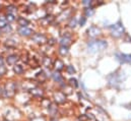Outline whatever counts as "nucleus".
<instances>
[{"label": "nucleus", "instance_id": "obj_5", "mask_svg": "<svg viewBox=\"0 0 131 121\" xmlns=\"http://www.w3.org/2000/svg\"><path fill=\"white\" fill-rule=\"evenodd\" d=\"M116 59L120 63H131V54H123V53H116Z\"/></svg>", "mask_w": 131, "mask_h": 121}, {"label": "nucleus", "instance_id": "obj_15", "mask_svg": "<svg viewBox=\"0 0 131 121\" xmlns=\"http://www.w3.org/2000/svg\"><path fill=\"white\" fill-rule=\"evenodd\" d=\"M17 23H18V25L20 26V28H26V27L29 26V24H30V22H29L27 18H25V17H19V18L17 19Z\"/></svg>", "mask_w": 131, "mask_h": 121}, {"label": "nucleus", "instance_id": "obj_32", "mask_svg": "<svg viewBox=\"0 0 131 121\" xmlns=\"http://www.w3.org/2000/svg\"><path fill=\"white\" fill-rule=\"evenodd\" d=\"M5 26H6V19L3 18V17H1V18H0V28L2 29V28L5 27Z\"/></svg>", "mask_w": 131, "mask_h": 121}, {"label": "nucleus", "instance_id": "obj_24", "mask_svg": "<svg viewBox=\"0 0 131 121\" xmlns=\"http://www.w3.org/2000/svg\"><path fill=\"white\" fill-rule=\"evenodd\" d=\"M94 14V8L93 7H86L85 8V15L86 16H91Z\"/></svg>", "mask_w": 131, "mask_h": 121}, {"label": "nucleus", "instance_id": "obj_30", "mask_svg": "<svg viewBox=\"0 0 131 121\" xmlns=\"http://www.w3.org/2000/svg\"><path fill=\"white\" fill-rule=\"evenodd\" d=\"M92 4H93V1H90V0L82 1V5L85 6V7H92Z\"/></svg>", "mask_w": 131, "mask_h": 121}, {"label": "nucleus", "instance_id": "obj_19", "mask_svg": "<svg viewBox=\"0 0 131 121\" xmlns=\"http://www.w3.org/2000/svg\"><path fill=\"white\" fill-rule=\"evenodd\" d=\"M52 77H53V79H54L55 82H57V83L62 82V76H61V74H60L58 71H55L54 73H52Z\"/></svg>", "mask_w": 131, "mask_h": 121}, {"label": "nucleus", "instance_id": "obj_2", "mask_svg": "<svg viewBox=\"0 0 131 121\" xmlns=\"http://www.w3.org/2000/svg\"><path fill=\"white\" fill-rule=\"evenodd\" d=\"M108 46L107 42L104 40H98V41H91L88 43V50L91 53H97L100 51H103Z\"/></svg>", "mask_w": 131, "mask_h": 121}, {"label": "nucleus", "instance_id": "obj_25", "mask_svg": "<svg viewBox=\"0 0 131 121\" xmlns=\"http://www.w3.org/2000/svg\"><path fill=\"white\" fill-rule=\"evenodd\" d=\"M43 65L46 66V67H49V66L51 65V59H50L49 57H45V58L43 59Z\"/></svg>", "mask_w": 131, "mask_h": 121}, {"label": "nucleus", "instance_id": "obj_34", "mask_svg": "<svg viewBox=\"0 0 131 121\" xmlns=\"http://www.w3.org/2000/svg\"><path fill=\"white\" fill-rule=\"evenodd\" d=\"M85 22H86L85 17H81V18H80V21H79V25H80V26H83V25L85 24Z\"/></svg>", "mask_w": 131, "mask_h": 121}, {"label": "nucleus", "instance_id": "obj_12", "mask_svg": "<svg viewBox=\"0 0 131 121\" xmlns=\"http://www.w3.org/2000/svg\"><path fill=\"white\" fill-rule=\"evenodd\" d=\"M31 95L33 96V97H37V98H39V97H42L43 96V94H44V92L42 89H40V88H38V87H35L34 89H32L31 91Z\"/></svg>", "mask_w": 131, "mask_h": 121}, {"label": "nucleus", "instance_id": "obj_36", "mask_svg": "<svg viewBox=\"0 0 131 121\" xmlns=\"http://www.w3.org/2000/svg\"><path fill=\"white\" fill-rule=\"evenodd\" d=\"M3 62H4V59L2 56H0V65H3Z\"/></svg>", "mask_w": 131, "mask_h": 121}, {"label": "nucleus", "instance_id": "obj_11", "mask_svg": "<svg viewBox=\"0 0 131 121\" xmlns=\"http://www.w3.org/2000/svg\"><path fill=\"white\" fill-rule=\"evenodd\" d=\"M53 21H54L53 15H46V16H44L40 22H41V24H42L43 26H49L50 24L53 23Z\"/></svg>", "mask_w": 131, "mask_h": 121}, {"label": "nucleus", "instance_id": "obj_4", "mask_svg": "<svg viewBox=\"0 0 131 121\" xmlns=\"http://www.w3.org/2000/svg\"><path fill=\"white\" fill-rule=\"evenodd\" d=\"M15 91H16V85L13 82H8L3 90V92L5 93V96L8 98H12L15 95Z\"/></svg>", "mask_w": 131, "mask_h": 121}, {"label": "nucleus", "instance_id": "obj_38", "mask_svg": "<svg viewBox=\"0 0 131 121\" xmlns=\"http://www.w3.org/2000/svg\"><path fill=\"white\" fill-rule=\"evenodd\" d=\"M127 106H128V107H126V108H128V109H130L131 110V104L130 105H127Z\"/></svg>", "mask_w": 131, "mask_h": 121}, {"label": "nucleus", "instance_id": "obj_37", "mask_svg": "<svg viewBox=\"0 0 131 121\" xmlns=\"http://www.w3.org/2000/svg\"><path fill=\"white\" fill-rule=\"evenodd\" d=\"M2 94H3V90L0 88V96H2Z\"/></svg>", "mask_w": 131, "mask_h": 121}, {"label": "nucleus", "instance_id": "obj_27", "mask_svg": "<svg viewBox=\"0 0 131 121\" xmlns=\"http://www.w3.org/2000/svg\"><path fill=\"white\" fill-rule=\"evenodd\" d=\"M5 19H6V22H13V21H15V15L10 14V13H7Z\"/></svg>", "mask_w": 131, "mask_h": 121}, {"label": "nucleus", "instance_id": "obj_7", "mask_svg": "<svg viewBox=\"0 0 131 121\" xmlns=\"http://www.w3.org/2000/svg\"><path fill=\"white\" fill-rule=\"evenodd\" d=\"M54 100L58 104H63L66 101V96L62 92H56L54 93Z\"/></svg>", "mask_w": 131, "mask_h": 121}, {"label": "nucleus", "instance_id": "obj_18", "mask_svg": "<svg viewBox=\"0 0 131 121\" xmlns=\"http://www.w3.org/2000/svg\"><path fill=\"white\" fill-rule=\"evenodd\" d=\"M5 46L8 48H14L16 46V42L13 39H8L5 41Z\"/></svg>", "mask_w": 131, "mask_h": 121}, {"label": "nucleus", "instance_id": "obj_29", "mask_svg": "<svg viewBox=\"0 0 131 121\" xmlns=\"http://www.w3.org/2000/svg\"><path fill=\"white\" fill-rule=\"evenodd\" d=\"M11 30H12V29H11V26H9V25H6V26H5V27H3V28H2V32H3V33H10V32H11Z\"/></svg>", "mask_w": 131, "mask_h": 121}, {"label": "nucleus", "instance_id": "obj_41", "mask_svg": "<svg viewBox=\"0 0 131 121\" xmlns=\"http://www.w3.org/2000/svg\"><path fill=\"white\" fill-rule=\"evenodd\" d=\"M4 121H8V120H4Z\"/></svg>", "mask_w": 131, "mask_h": 121}, {"label": "nucleus", "instance_id": "obj_9", "mask_svg": "<svg viewBox=\"0 0 131 121\" xmlns=\"http://www.w3.org/2000/svg\"><path fill=\"white\" fill-rule=\"evenodd\" d=\"M18 34L20 36H24V37H30L33 35V30L26 27V28H19L18 29Z\"/></svg>", "mask_w": 131, "mask_h": 121}, {"label": "nucleus", "instance_id": "obj_28", "mask_svg": "<svg viewBox=\"0 0 131 121\" xmlns=\"http://www.w3.org/2000/svg\"><path fill=\"white\" fill-rule=\"evenodd\" d=\"M66 71H67L69 74H73V73H75V69H74V67L71 66V65H68V66L66 67Z\"/></svg>", "mask_w": 131, "mask_h": 121}, {"label": "nucleus", "instance_id": "obj_40", "mask_svg": "<svg viewBox=\"0 0 131 121\" xmlns=\"http://www.w3.org/2000/svg\"><path fill=\"white\" fill-rule=\"evenodd\" d=\"M0 9H1V5H0Z\"/></svg>", "mask_w": 131, "mask_h": 121}, {"label": "nucleus", "instance_id": "obj_31", "mask_svg": "<svg viewBox=\"0 0 131 121\" xmlns=\"http://www.w3.org/2000/svg\"><path fill=\"white\" fill-rule=\"evenodd\" d=\"M6 73V67L4 65H0V76L4 75Z\"/></svg>", "mask_w": 131, "mask_h": 121}, {"label": "nucleus", "instance_id": "obj_20", "mask_svg": "<svg viewBox=\"0 0 131 121\" xmlns=\"http://www.w3.org/2000/svg\"><path fill=\"white\" fill-rule=\"evenodd\" d=\"M13 70H14V72H15L16 74H21V73L24 72V67H23L21 65H19V64H16V65L13 67Z\"/></svg>", "mask_w": 131, "mask_h": 121}, {"label": "nucleus", "instance_id": "obj_3", "mask_svg": "<svg viewBox=\"0 0 131 121\" xmlns=\"http://www.w3.org/2000/svg\"><path fill=\"white\" fill-rule=\"evenodd\" d=\"M110 31H111V35L114 38H120L125 33V29H124L123 24H122L121 21H118L116 24L111 25L110 26Z\"/></svg>", "mask_w": 131, "mask_h": 121}, {"label": "nucleus", "instance_id": "obj_42", "mask_svg": "<svg viewBox=\"0 0 131 121\" xmlns=\"http://www.w3.org/2000/svg\"><path fill=\"white\" fill-rule=\"evenodd\" d=\"M0 33H1V30H0Z\"/></svg>", "mask_w": 131, "mask_h": 121}, {"label": "nucleus", "instance_id": "obj_13", "mask_svg": "<svg viewBox=\"0 0 131 121\" xmlns=\"http://www.w3.org/2000/svg\"><path fill=\"white\" fill-rule=\"evenodd\" d=\"M54 66H55V69L59 72L60 70H62L64 68V63H63V61H61L60 59H57L54 62Z\"/></svg>", "mask_w": 131, "mask_h": 121}, {"label": "nucleus", "instance_id": "obj_16", "mask_svg": "<svg viewBox=\"0 0 131 121\" xmlns=\"http://www.w3.org/2000/svg\"><path fill=\"white\" fill-rule=\"evenodd\" d=\"M36 77H37V79H38L39 82L43 83V82L46 80V78H47V74H45V71H40V72L36 75Z\"/></svg>", "mask_w": 131, "mask_h": 121}, {"label": "nucleus", "instance_id": "obj_1", "mask_svg": "<svg viewBox=\"0 0 131 121\" xmlns=\"http://www.w3.org/2000/svg\"><path fill=\"white\" fill-rule=\"evenodd\" d=\"M125 78H126V75L121 70H117L107 76L109 86H111L112 88H116V89L120 87V85L125 80Z\"/></svg>", "mask_w": 131, "mask_h": 121}, {"label": "nucleus", "instance_id": "obj_8", "mask_svg": "<svg viewBox=\"0 0 131 121\" xmlns=\"http://www.w3.org/2000/svg\"><path fill=\"white\" fill-rule=\"evenodd\" d=\"M88 35L92 38H95V37H98L99 35H101V29L96 27V26H92L89 30L86 31Z\"/></svg>", "mask_w": 131, "mask_h": 121}, {"label": "nucleus", "instance_id": "obj_33", "mask_svg": "<svg viewBox=\"0 0 131 121\" xmlns=\"http://www.w3.org/2000/svg\"><path fill=\"white\" fill-rule=\"evenodd\" d=\"M42 105L44 106V107H49V105H50V101H48V100H43L42 101Z\"/></svg>", "mask_w": 131, "mask_h": 121}, {"label": "nucleus", "instance_id": "obj_10", "mask_svg": "<svg viewBox=\"0 0 131 121\" xmlns=\"http://www.w3.org/2000/svg\"><path fill=\"white\" fill-rule=\"evenodd\" d=\"M18 60H19L18 56L15 55V54H12V55H9V56L7 57L6 62H7L8 65H16V63H17Z\"/></svg>", "mask_w": 131, "mask_h": 121}, {"label": "nucleus", "instance_id": "obj_35", "mask_svg": "<svg viewBox=\"0 0 131 121\" xmlns=\"http://www.w3.org/2000/svg\"><path fill=\"white\" fill-rule=\"evenodd\" d=\"M79 120L80 121L88 120V116H86V115H82V116H80V117H79Z\"/></svg>", "mask_w": 131, "mask_h": 121}, {"label": "nucleus", "instance_id": "obj_23", "mask_svg": "<svg viewBox=\"0 0 131 121\" xmlns=\"http://www.w3.org/2000/svg\"><path fill=\"white\" fill-rule=\"evenodd\" d=\"M68 84H69L71 87H73V88H77V87H78L77 80H76L75 78H70V79L68 80Z\"/></svg>", "mask_w": 131, "mask_h": 121}, {"label": "nucleus", "instance_id": "obj_17", "mask_svg": "<svg viewBox=\"0 0 131 121\" xmlns=\"http://www.w3.org/2000/svg\"><path fill=\"white\" fill-rule=\"evenodd\" d=\"M57 107H56V105H54V104H50L49 105V107H48V111H49V113L52 115V116H54L56 113H57Z\"/></svg>", "mask_w": 131, "mask_h": 121}, {"label": "nucleus", "instance_id": "obj_26", "mask_svg": "<svg viewBox=\"0 0 131 121\" xmlns=\"http://www.w3.org/2000/svg\"><path fill=\"white\" fill-rule=\"evenodd\" d=\"M76 24H77V19L75 18V17H72L71 19H70V22H69V27L70 28H74L75 26H76Z\"/></svg>", "mask_w": 131, "mask_h": 121}, {"label": "nucleus", "instance_id": "obj_14", "mask_svg": "<svg viewBox=\"0 0 131 121\" xmlns=\"http://www.w3.org/2000/svg\"><path fill=\"white\" fill-rule=\"evenodd\" d=\"M60 43H61V46L68 47V45L71 43V38H70L69 36H64V37H62V39L60 40Z\"/></svg>", "mask_w": 131, "mask_h": 121}, {"label": "nucleus", "instance_id": "obj_22", "mask_svg": "<svg viewBox=\"0 0 131 121\" xmlns=\"http://www.w3.org/2000/svg\"><path fill=\"white\" fill-rule=\"evenodd\" d=\"M7 11H8V13L15 15V12H16V7H15L14 5H9V6H7Z\"/></svg>", "mask_w": 131, "mask_h": 121}, {"label": "nucleus", "instance_id": "obj_6", "mask_svg": "<svg viewBox=\"0 0 131 121\" xmlns=\"http://www.w3.org/2000/svg\"><path fill=\"white\" fill-rule=\"evenodd\" d=\"M32 40L37 44H45L48 41L47 37L45 35H43V34H35L32 37Z\"/></svg>", "mask_w": 131, "mask_h": 121}, {"label": "nucleus", "instance_id": "obj_21", "mask_svg": "<svg viewBox=\"0 0 131 121\" xmlns=\"http://www.w3.org/2000/svg\"><path fill=\"white\" fill-rule=\"evenodd\" d=\"M59 53L62 55V56H65L68 54V47H65V46H61L59 48Z\"/></svg>", "mask_w": 131, "mask_h": 121}, {"label": "nucleus", "instance_id": "obj_39", "mask_svg": "<svg viewBox=\"0 0 131 121\" xmlns=\"http://www.w3.org/2000/svg\"><path fill=\"white\" fill-rule=\"evenodd\" d=\"M51 121H57V120H55V119H52Z\"/></svg>", "mask_w": 131, "mask_h": 121}]
</instances>
